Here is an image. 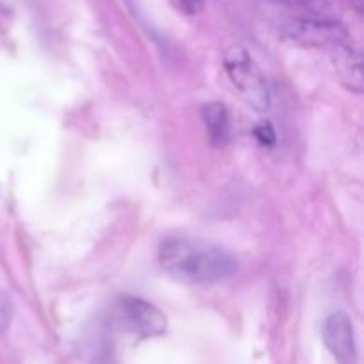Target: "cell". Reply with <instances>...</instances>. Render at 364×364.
I'll use <instances>...</instances> for the list:
<instances>
[{
    "label": "cell",
    "instance_id": "6da1fadb",
    "mask_svg": "<svg viewBox=\"0 0 364 364\" xmlns=\"http://www.w3.org/2000/svg\"><path fill=\"white\" fill-rule=\"evenodd\" d=\"M159 263L173 279L187 284H212L233 277L238 262L230 251L191 237H167L159 247Z\"/></svg>",
    "mask_w": 364,
    "mask_h": 364
},
{
    "label": "cell",
    "instance_id": "7a4b0ae2",
    "mask_svg": "<svg viewBox=\"0 0 364 364\" xmlns=\"http://www.w3.org/2000/svg\"><path fill=\"white\" fill-rule=\"evenodd\" d=\"M228 78L249 107L256 112H267L272 103L269 82L251 53L244 46H231L224 55Z\"/></svg>",
    "mask_w": 364,
    "mask_h": 364
},
{
    "label": "cell",
    "instance_id": "3957f363",
    "mask_svg": "<svg viewBox=\"0 0 364 364\" xmlns=\"http://www.w3.org/2000/svg\"><path fill=\"white\" fill-rule=\"evenodd\" d=\"M116 318L128 333L141 338L160 336L167 329V318L156 306L134 295H123L117 299Z\"/></svg>",
    "mask_w": 364,
    "mask_h": 364
},
{
    "label": "cell",
    "instance_id": "277c9868",
    "mask_svg": "<svg viewBox=\"0 0 364 364\" xmlns=\"http://www.w3.org/2000/svg\"><path fill=\"white\" fill-rule=\"evenodd\" d=\"M277 28L284 38L306 46H333L347 38L340 21H320L308 16H288L279 21Z\"/></svg>",
    "mask_w": 364,
    "mask_h": 364
},
{
    "label": "cell",
    "instance_id": "5b68a950",
    "mask_svg": "<svg viewBox=\"0 0 364 364\" xmlns=\"http://www.w3.org/2000/svg\"><path fill=\"white\" fill-rule=\"evenodd\" d=\"M323 343L338 364H355L358 361V347L352 320L347 313L336 311L329 315L323 322Z\"/></svg>",
    "mask_w": 364,
    "mask_h": 364
},
{
    "label": "cell",
    "instance_id": "8992f818",
    "mask_svg": "<svg viewBox=\"0 0 364 364\" xmlns=\"http://www.w3.org/2000/svg\"><path fill=\"white\" fill-rule=\"evenodd\" d=\"M333 48V66L338 78L348 91L361 95L363 92V64L361 55L348 45L347 41H340L331 46Z\"/></svg>",
    "mask_w": 364,
    "mask_h": 364
},
{
    "label": "cell",
    "instance_id": "52a82bcc",
    "mask_svg": "<svg viewBox=\"0 0 364 364\" xmlns=\"http://www.w3.org/2000/svg\"><path fill=\"white\" fill-rule=\"evenodd\" d=\"M203 123H205L210 144L215 146V148H223L230 142L231 117L226 105L219 102H212L203 107Z\"/></svg>",
    "mask_w": 364,
    "mask_h": 364
},
{
    "label": "cell",
    "instance_id": "ba28073f",
    "mask_svg": "<svg viewBox=\"0 0 364 364\" xmlns=\"http://www.w3.org/2000/svg\"><path fill=\"white\" fill-rule=\"evenodd\" d=\"M304 16L320 21H338L336 11L329 0H295Z\"/></svg>",
    "mask_w": 364,
    "mask_h": 364
},
{
    "label": "cell",
    "instance_id": "9c48e42d",
    "mask_svg": "<svg viewBox=\"0 0 364 364\" xmlns=\"http://www.w3.org/2000/svg\"><path fill=\"white\" fill-rule=\"evenodd\" d=\"M13 320V302H11L9 295L0 288V333L7 331Z\"/></svg>",
    "mask_w": 364,
    "mask_h": 364
},
{
    "label": "cell",
    "instance_id": "30bf717a",
    "mask_svg": "<svg viewBox=\"0 0 364 364\" xmlns=\"http://www.w3.org/2000/svg\"><path fill=\"white\" fill-rule=\"evenodd\" d=\"M255 134L258 137V141L263 142V144H274L276 142V132H274V128L269 123L259 124Z\"/></svg>",
    "mask_w": 364,
    "mask_h": 364
}]
</instances>
